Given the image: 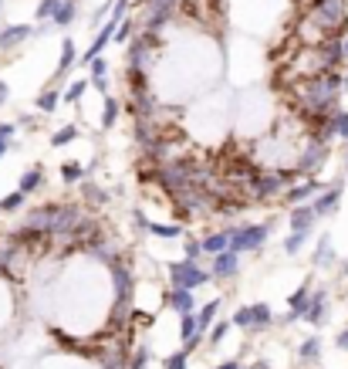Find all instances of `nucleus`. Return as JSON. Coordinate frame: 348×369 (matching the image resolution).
Segmentation results:
<instances>
[{"instance_id": "nucleus-56", "label": "nucleus", "mask_w": 348, "mask_h": 369, "mask_svg": "<svg viewBox=\"0 0 348 369\" xmlns=\"http://www.w3.org/2000/svg\"><path fill=\"white\" fill-rule=\"evenodd\" d=\"M318 4H321V0H311V7H318Z\"/></svg>"}, {"instance_id": "nucleus-32", "label": "nucleus", "mask_w": 348, "mask_h": 369, "mask_svg": "<svg viewBox=\"0 0 348 369\" xmlns=\"http://www.w3.org/2000/svg\"><path fill=\"white\" fill-rule=\"evenodd\" d=\"M78 136H82V129L75 126V122H68V126H61V129L55 132V136H51V146H55V149H61V146H68V142H75Z\"/></svg>"}, {"instance_id": "nucleus-52", "label": "nucleus", "mask_w": 348, "mask_h": 369, "mask_svg": "<svg viewBox=\"0 0 348 369\" xmlns=\"http://www.w3.org/2000/svg\"><path fill=\"white\" fill-rule=\"evenodd\" d=\"M217 369H244V363H237V359H230V363H220Z\"/></svg>"}, {"instance_id": "nucleus-43", "label": "nucleus", "mask_w": 348, "mask_h": 369, "mask_svg": "<svg viewBox=\"0 0 348 369\" xmlns=\"http://www.w3.org/2000/svg\"><path fill=\"white\" fill-rule=\"evenodd\" d=\"M230 326H237V328H251V305H240L237 312H234V319H230Z\"/></svg>"}, {"instance_id": "nucleus-44", "label": "nucleus", "mask_w": 348, "mask_h": 369, "mask_svg": "<svg viewBox=\"0 0 348 369\" xmlns=\"http://www.w3.org/2000/svg\"><path fill=\"white\" fill-rule=\"evenodd\" d=\"M227 332H230V322H213V326H210V339L207 342L210 346H220Z\"/></svg>"}, {"instance_id": "nucleus-28", "label": "nucleus", "mask_w": 348, "mask_h": 369, "mask_svg": "<svg viewBox=\"0 0 348 369\" xmlns=\"http://www.w3.org/2000/svg\"><path fill=\"white\" fill-rule=\"evenodd\" d=\"M308 299H311V278H305L301 282V288L291 295V301H288V312H294L298 319L305 315V309H308Z\"/></svg>"}, {"instance_id": "nucleus-53", "label": "nucleus", "mask_w": 348, "mask_h": 369, "mask_svg": "<svg viewBox=\"0 0 348 369\" xmlns=\"http://www.w3.org/2000/svg\"><path fill=\"white\" fill-rule=\"evenodd\" d=\"M11 149H14V142H0V159L7 156V153H11Z\"/></svg>"}, {"instance_id": "nucleus-12", "label": "nucleus", "mask_w": 348, "mask_h": 369, "mask_svg": "<svg viewBox=\"0 0 348 369\" xmlns=\"http://www.w3.org/2000/svg\"><path fill=\"white\" fill-rule=\"evenodd\" d=\"M109 271H112V284H115V301H132L136 278H132V268L126 264V257L115 261V264H109Z\"/></svg>"}, {"instance_id": "nucleus-39", "label": "nucleus", "mask_w": 348, "mask_h": 369, "mask_svg": "<svg viewBox=\"0 0 348 369\" xmlns=\"http://www.w3.org/2000/svg\"><path fill=\"white\" fill-rule=\"evenodd\" d=\"M305 241H308V234H298V230H291L288 234V241H284V255H301V247H305Z\"/></svg>"}, {"instance_id": "nucleus-2", "label": "nucleus", "mask_w": 348, "mask_h": 369, "mask_svg": "<svg viewBox=\"0 0 348 369\" xmlns=\"http://www.w3.org/2000/svg\"><path fill=\"white\" fill-rule=\"evenodd\" d=\"M345 14H348L345 0H321L318 7H311L308 24H315L321 38H342L345 34Z\"/></svg>"}, {"instance_id": "nucleus-55", "label": "nucleus", "mask_w": 348, "mask_h": 369, "mask_svg": "<svg viewBox=\"0 0 348 369\" xmlns=\"http://www.w3.org/2000/svg\"><path fill=\"white\" fill-rule=\"evenodd\" d=\"M345 173H348V149H345Z\"/></svg>"}, {"instance_id": "nucleus-3", "label": "nucleus", "mask_w": 348, "mask_h": 369, "mask_svg": "<svg viewBox=\"0 0 348 369\" xmlns=\"http://www.w3.org/2000/svg\"><path fill=\"white\" fill-rule=\"evenodd\" d=\"M328 153H332V142H321L315 136H308L301 142V149L294 153V163H291V176H318L325 170V163H328Z\"/></svg>"}, {"instance_id": "nucleus-35", "label": "nucleus", "mask_w": 348, "mask_h": 369, "mask_svg": "<svg viewBox=\"0 0 348 369\" xmlns=\"http://www.w3.org/2000/svg\"><path fill=\"white\" fill-rule=\"evenodd\" d=\"M85 92H88V78H75V82L65 88V95H61V99L68 102V105H78V102L85 99Z\"/></svg>"}, {"instance_id": "nucleus-49", "label": "nucleus", "mask_w": 348, "mask_h": 369, "mask_svg": "<svg viewBox=\"0 0 348 369\" xmlns=\"http://www.w3.org/2000/svg\"><path fill=\"white\" fill-rule=\"evenodd\" d=\"M132 224H136V230H142V234H146V228H149V217H146L142 210H132Z\"/></svg>"}, {"instance_id": "nucleus-14", "label": "nucleus", "mask_w": 348, "mask_h": 369, "mask_svg": "<svg viewBox=\"0 0 348 369\" xmlns=\"http://www.w3.org/2000/svg\"><path fill=\"white\" fill-rule=\"evenodd\" d=\"M338 200H342V186H325L321 193H315V197L308 200V207L315 210V217H332V210L338 207Z\"/></svg>"}, {"instance_id": "nucleus-18", "label": "nucleus", "mask_w": 348, "mask_h": 369, "mask_svg": "<svg viewBox=\"0 0 348 369\" xmlns=\"http://www.w3.org/2000/svg\"><path fill=\"white\" fill-rule=\"evenodd\" d=\"M166 305L176 315L196 312V295L190 292V288H169V292H166Z\"/></svg>"}, {"instance_id": "nucleus-40", "label": "nucleus", "mask_w": 348, "mask_h": 369, "mask_svg": "<svg viewBox=\"0 0 348 369\" xmlns=\"http://www.w3.org/2000/svg\"><path fill=\"white\" fill-rule=\"evenodd\" d=\"M193 336H196V315H193V312L180 315V339H183V342H190Z\"/></svg>"}, {"instance_id": "nucleus-13", "label": "nucleus", "mask_w": 348, "mask_h": 369, "mask_svg": "<svg viewBox=\"0 0 348 369\" xmlns=\"http://www.w3.org/2000/svg\"><path fill=\"white\" fill-rule=\"evenodd\" d=\"M237 271H240V255H234V251H223V255L213 257L210 282H230V278H237Z\"/></svg>"}, {"instance_id": "nucleus-1", "label": "nucleus", "mask_w": 348, "mask_h": 369, "mask_svg": "<svg viewBox=\"0 0 348 369\" xmlns=\"http://www.w3.org/2000/svg\"><path fill=\"white\" fill-rule=\"evenodd\" d=\"M291 183V170H257L247 190H244V200L247 203H267V200H278Z\"/></svg>"}, {"instance_id": "nucleus-48", "label": "nucleus", "mask_w": 348, "mask_h": 369, "mask_svg": "<svg viewBox=\"0 0 348 369\" xmlns=\"http://www.w3.org/2000/svg\"><path fill=\"white\" fill-rule=\"evenodd\" d=\"M17 122H0V142H14Z\"/></svg>"}, {"instance_id": "nucleus-5", "label": "nucleus", "mask_w": 348, "mask_h": 369, "mask_svg": "<svg viewBox=\"0 0 348 369\" xmlns=\"http://www.w3.org/2000/svg\"><path fill=\"white\" fill-rule=\"evenodd\" d=\"M156 38L146 31H136V38L126 44V71H139V75H153L156 68Z\"/></svg>"}, {"instance_id": "nucleus-4", "label": "nucleus", "mask_w": 348, "mask_h": 369, "mask_svg": "<svg viewBox=\"0 0 348 369\" xmlns=\"http://www.w3.org/2000/svg\"><path fill=\"white\" fill-rule=\"evenodd\" d=\"M271 230H274V220H267V224H230L227 228V234H230L227 251H234V255H254V251H261L267 244Z\"/></svg>"}, {"instance_id": "nucleus-26", "label": "nucleus", "mask_w": 348, "mask_h": 369, "mask_svg": "<svg viewBox=\"0 0 348 369\" xmlns=\"http://www.w3.org/2000/svg\"><path fill=\"white\" fill-rule=\"evenodd\" d=\"M119 115H122V102L115 95H105V102H102V129H115Z\"/></svg>"}, {"instance_id": "nucleus-23", "label": "nucleus", "mask_w": 348, "mask_h": 369, "mask_svg": "<svg viewBox=\"0 0 348 369\" xmlns=\"http://www.w3.org/2000/svg\"><path fill=\"white\" fill-rule=\"evenodd\" d=\"M220 305H223L220 299H213V301H207L203 309H196V312H193V315H196V332H200V336H207V328L217 322V315H220Z\"/></svg>"}, {"instance_id": "nucleus-50", "label": "nucleus", "mask_w": 348, "mask_h": 369, "mask_svg": "<svg viewBox=\"0 0 348 369\" xmlns=\"http://www.w3.org/2000/svg\"><path fill=\"white\" fill-rule=\"evenodd\" d=\"M7 99H11V88H7V82H4V78H0V109H4V105H7Z\"/></svg>"}, {"instance_id": "nucleus-42", "label": "nucleus", "mask_w": 348, "mask_h": 369, "mask_svg": "<svg viewBox=\"0 0 348 369\" xmlns=\"http://www.w3.org/2000/svg\"><path fill=\"white\" fill-rule=\"evenodd\" d=\"M183 257H186V261H196V264H200V257H203V247H200V241H196V237L183 241Z\"/></svg>"}, {"instance_id": "nucleus-46", "label": "nucleus", "mask_w": 348, "mask_h": 369, "mask_svg": "<svg viewBox=\"0 0 348 369\" xmlns=\"http://www.w3.org/2000/svg\"><path fill=\"white\" fill-rule=\"evenodd\" d=\"M183 0H146V7L149 11H169V14H176V7H180Z\"/></svg>"}, {"instance_id": "nucleus-17", "label": "nucleus", "mask_w": 348, "mask_h": 369, "mask_svg": "<svg viewBox=\"0 0 348 369\" xmlns=\"http://www.w3.org/2000/svg\"><path fill=\"white\" fill-rule=\"evenodd\" d=\"M315 210L308 207V203H298V207H291V213H288V230H298V234H311L315 230Z\"/></svg>"}, {"instance_id": "nucleus-38", "label": "nucleus", "mask_w": 348, "mask_h": 369, "mask_svg": "<svg viewBox=\"0 0 348 369\" xmlns=\"http://www.w3.org/2000/svg\"><path fill=\"white\" fill-rule=\"evenodd\" d=\"M190 353H193V349H186V346H183L180 353L166 355V363H163V369H186V363H190Z\"/></svg>"}, {"instance_id": "nucleus-30", "label": "nucleus", "mask_w": 348, "mask_h": 369, "mask_svg": "<svg viewBox=\"0 0 348 369\" xmlns=\"http://www.w3.org/2000/svg\"><path fill=\"white\" fill-rule=\"evenodd\" d=\"M58 102H61V92H58V88L51 85V88H44L41 95L34 99V109H38L41 115H51V112L58 109Z\"/></svg>"}, {"instance_id": "nucleus-22", "label": "nucleus", "mask_w": 348, "mask_h": 369, "mask_svg": "<svg viewBox=\"0 0 348 369\" xmlns=\"http://www.w3.org/2000/svg\"><path fill=\"white\" fill-rule=\"evenodd\" d=\"M274 326V312H271V305H264V301H257V305H251V328L247 332H264V328Z\"/></svg>"}, {"instance_id": "nucleus-19", "label": "nucleus", "mask_w": 348, "mask_h": 369, "mask_svg": "<svg viewBox=\"0 0 348 369\" xmlns=\"http://www.w3.org/2000/svg\"><path fill=\"white\" fill-rule=\"evenodd\" d=\"M227 244H230V234H227V228L223 230H213V234H207V237H200V247H203V257H217L227 251Z\"/></svg>"}, {"instance_id": "nucleus-16", "label": "nucleus", "mask_w": 348, "mask_h": 369, "mask_svg": "<svg viewBox=\"0 0 348 369\" xmlns=\"http://www.w3.org/2000/svg\"><path fill=\"white\" fill-rule=\"evenodd\" d=\"M112 34H115V21H105V24H98V34L95 41L88 44V51L82 55V65H92L95 58H102V51L112 44Z\"/></svg>"}, {"instance_id": "nucleus-15", "label": "nucleus", "mask_w": 348, "mask_h": 369, "mask_svg": "<svg viewBox=\"0 0 348 369\" xmlns=\"http://www.w3.org/2000/svg\"><path fill=\"white\" fill-rule=\"evenodd\" d=\"M31 38H34V28L31 24H7V28L0 31V51H17Z\"/></svg>"}, {"instance_id": "nucleus-41", "label": "nucleus", "mask_w": 348, "mask_h": 369, "mask_svg": "<svg viewBox=\"0 0 348 369\" xmlns=\"http://www.w3.org/2000/svg\"><path fill=\"white\" fill-rule=\"evenodd\" d=\"M149 349L146 346H136V353H129V369H146V363H149Z\"/></svg>"}, {"instance_id": "nucleus-9", "label": "nucleus", "mask_w": 348, "mask_h": 369, "mask_svg": "<svg viewBox=\"0 0 348 369\" xmlns=\"http://www.w3.org/2000/svg\"><path fill=\"white\" fill-rule=\"evenodd\" d=\"M132 92V99H129V115L132 119H149L153 122V115H156V109H159V99H156V92H153V85H136V88H129Z\"/></svg>"}, {"instance_id": "nucleus-8", "label": "nucleus", "mask_w": 348, "mask_h": 369, "mask_svg": "<svg viewBox=\"0 0 348 369\" xmlns=\"http://www.w3.org/2000/svg\"><path fill=\"white\" fill-rule=\"evenodd\" d=\"M82 251L88 257H95V261H102V264H115V261H122V247H119V241L102 237V230H95V234L82 244Z\"/></svg>"}, {"instance_id": "nucleus-47", "label": "nucleus", "mask_w": 348, "mask_h": 369, "mask_svg": "<svg viewBox=\"0 0 348 369\" xmlns=\"http://www.w3.org/2000/svg\"><path fill=\"white\" fill-rule=\"evenodd\" d=\"M129 4H132V0H115V4H112V11H109V21H115V24H119V21L126 17Z\"/></svg>"}, {"instance_id": "nucleus-34", "label": "nucleus", "mask_w": 348, "mask_h": 369, "mask_svg": "<svg viewBox=\"0 0 348 369\" xmlns=\"http://www.w3.org/2000/svg\"><path fill=\"white\" fill-rule=\"evenodd\" d=\"M85 180V166L82 163H65L61 166V183L65 186H78Z\"/></svg>"}, {"instance_id": "nucleus-45", "label": "nucleus", "mask_w": 348, "mask_h": 369, "mask_svg": "<svg viewBox=\"0 0 348 369\" xmlns=\"http://www.w3.org/2000/svg\"><path fill=\"white\" fill-rule=\"evenodd\" d=\"M88 68H92L88 71V82H92V78H109V61H105V58H95Z\"/></svg>"}, {"instance_id": "nucleus-57", "label": "nucleus", "mask_w": 348, "mask_h": 369, "mask_svg": "<svg viewBox=\"0 0 348 369\" xmlns=\"http://www.w3.org/2000/svg\"><path fill=\"white\" fill-rule=\"evenodd\" d=\"M0 11H4V0H0Z\"/></svg>"}, {"instance_id": "nucleus-20", "label": "nucleus", "mask_w": 348, "mask_h": 369, "mask_svg": "<svg viewBox=\"0 0 348 369\" xmlns=\"http://www.w3.org/2000/svg\"><path fill=\"white\" fill-rule=\"evenodd\" d=\"M335 264V247H332V237L328 234H321L318 244H315V257H311V268H332Z\"/></svg>"}, {"instance_id": "nucleus-36", "label": "nucleus", "mask_w": 348, "mask_h": 369, "mask_svg": "<svg viewBox=\"0 0 348 369\" xmlns=\"http://www.w3.org/2000/svg\"><path fill=\"white\" fill-rule=\"evenodd\" d=\"M24 203H28V197H24L21 190H14V193H7V197L0 200V213H21Z\"/></svg>"}, {"instance_id": "nucleus-51", "label": "nucleus", "mask_w": 348, "mask_h": 369, "mask_svg": "<svg viewBox=\"0 0 348 369\" xmlns=\"http://www.w3.org/2000/svg\"><path fill=\"white\" fill-rule=\"evenodd\" d=\"M335 342H338V349H345V353H348V326L338 332V339H335Z\"/></svg>"}, {"instance_id": "nucleus-33", "label": "nucleus", "mask_w": 348, "mask_h": 369, "mask_svg": "<svg viewBox=\"0 0 348 369\" xmlns=\"http://www.w3.org/2000/svg\"><path fill=\"white\" fill-rule=\"evenodd\" d=\"M136 21H129V17H122V21H119V24H115V34H112V41L115 44H129L132 41V38H136Z\"/></svg>"}, {"instance_id": "nucleus-27", "label": "nucleus", "mask_w": 348, "mask_h": 369, "mask_svg": "<svg viewBox=\"0 0 348 369\" xmlns=\"http://www.w3.org/2000/svg\"><path fill=\"white\" fill-rule=\"evenodd\" d=\"M82 197H85V203H92V207H105L109 203V190H102L98 183H92V180H82Z\"/></svg>"}, {"instance_id": "nucleus-11", "label": "nucleus", "mask_w": 348, "mask_h": 369, "mask_svg": "<svg viewBox=\"0 0 348 369\" xmlns=\"http://www.w3.org/2000/svg\"><path fill=\"white\" fill-rule=\"evenodd\" d=\"M328 309H332V295H328V288H318V292H311L301 322H308V326H325L328 322Z\"/></svg>"}, {"instance_id": "nucleus-21", "label": "nucleus", "mask_w": 348, "mask_h": 369, "mask_svg": "<svg viewBox=\"0 0 348 369\" xmlns=\"http://www.w3.org/2000/svg\"><path fill=\"white\" fill-rule=\"evenodd\" d=\"M75 17H78V0H61V4H58V11H55V17H51V28H58V31L71 28V24H75Z\"/></svg>"}, {"instance_id": "nucleus-24", "label": "nucleus", "mask_w": 348, "mask_h": 369, "mask_svg": "<svg viewBox=\"0 0 348 369\" xmlns=\"http://www.w3.org/2000/svg\"><path fill=\"white\" fill-rule=\"evenodd\" d=\"M41 186H44V166H31V170H24V176L17 180V190H21L24 197L38 193Z\"/></svg>"}, {"instance_id": "nucleus-6", "label": "nucleus", "mask_w": 348, "mask_h": 369, "mask_svg": "<svg viewBox=\"0 0 348 369\" xmlns=\"http://www.w3.org/2000/svg\"><path fill=\"white\" fill-rule=\"evenodd\" d=\"M166 274H169V284L173 288H190V292H196L200 284L210 282V271L200 268L196 261H173V264H166Z\"/></svg>"}, {"instance_id": "nucleus-10", "label": "nucleus", "mask_w": 348, "mask_h": 369, "mask_svg": "<svg viewBox=\"0 0 348 369\" xmlns=\"http://www.w3.org/2000/svg\"><path fill=\"white\" fill-rule=\"evenodd\" d=\"M321 190H325V183H321L318 176H305V180H298V183H288V190H284L281 197H284L288 207H298V203H308V200L315 197V193H321Z\"/></svg>"}, {"instance_id": "nucleus-7", "label": "nucleus", "mask_w": 348, "mask_h": 369, "mask_svg": "<svg viewBox=\"0 0 348 369\" xmlns=\"http://www.w3.org/2000/svg\"><path fill=\"white\" fill-rule=\"evenodd\" d=\"M55 224H58V203L31 207V210L21 217V228L38 230V234H44V237H48V241H51V234H55Z\"/></svg>"}, {"instance_id": "nucleus-31", "label": "nucleus", "mask_w": 348, "mask_h": 369, "mask_svg": "<svg viewBox=\"0 0 348 369\" xmlns=\"http://www.w3.org/2000/svg\"><path fill=\"white\" fill-rule=\"evenodd\" d=\"M298 359L301 363H318L321 359V336H308L301 342V349H298Z\"/></svg>"}, {"instance_id": "nucleus-29", "label": "nucleus", "mask_w": 348, "mask_h": 369, "mask_svg": "<svg viewBox=\"0 0 348 369\" xmlns=\"http://www.w3.org/2000/svg\"><path fill=\"white\" fill-rule=\"evenodd\" d=\"M75 51H78V48H75V38H65V41H61V58H58V82H61V75H68V68L78 61Z\"/></svg>"}, {"instance_id": "nucleus-37", "label": "nucleus", "mask_w": 348, "mask_h": 369, "mask_svg": "<svg viewBox=\"0 0 348 369\" xmlns=\"http://www.w3.org/2000/svg\"><path fill=\"white\" fill-rule=\"evenodd\" d=\"M58 4H61V0H38V7H34V21H38V24L51 21L55 11H58Z\"/></svg>"}, {"instance_id": "nucleus-54", "label": "nucleus", "mask_w": 348, "mask_h": 369, "mask_svg": "<svg viewBox=\"0 0 348 369\" xmlns=\"http://www.w3.org/2000/svg\"><path fill=\"white\" fill-rule=\"evenodd\" d=\"M342 278H348V257H345V264H342Z\"/></svg>"}, {"instance_id": "nucleus-25", "label": "nucleus", "mask_w": 348, "mask_h": 369, "mask_svg": "<svg viewBox=\"0 0 348 369\" xmlns=\"http://www.w3.org/2000/svg\"><path fill=\"white\" fill-rule=\"evenodd\" d=\"M146 234H149V237H159V241H176V237L186 234V228H183V224H156V220H149Z\"/></svg>"}]
</instances>
